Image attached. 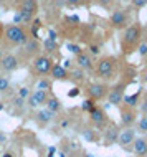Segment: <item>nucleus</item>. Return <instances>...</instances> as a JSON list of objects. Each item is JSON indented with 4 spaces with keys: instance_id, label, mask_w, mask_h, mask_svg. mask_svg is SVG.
Masks as SVG:
<instances>
[{
    "instance_id": "37998d69",
    "label": "nucleus",
    "mask_w": 147,
    "mask_h": 157,
    "mask_svg": "<svg viewBox=\"0 0 147 157\" xmlns=\"http://www.w3.org/2000/svg\"><path fill=\"white\" fill-rule=\"evenodd\" d=\"M71 65H73V61H71V60H65V65H61V66L65 68V70H68V68H71Z\"/></svg>"
},
{
    "instance_id": "dca6fc26",
    "label": "nucleus",
    "mask_w": 147,
    "mask_h": 157,
    "mask_svg": "<svg viewBox=\"0 0 147 157\" xmlns=\"http://www.w3.org/2000/svg\"><path fill=\"white\" fill-rule=\"evenodd\" d=\"M68 79H71L74 84H81L86 81V71H83L81 68H73L68 75Z\"/></svg>"
},
{
    "instance_id": "412c9836",
    "label": "nucleus",
    "mask_w": 147,
    "mask_h": 157,
    "mask_svg": "<svg viewBox=\"0 0 147 157\" xmlns=\"http://www.w3.org/2000/svg\"><path fill=\"white\" fill-rule=\"evenodd\" d=\"M20 10L22 12H30V13L35 15L36 10H38V3H36V0H22Z\"/></svg>"
},
{
    "instance_id": "473e14b6",
    "label": "nucleus",
    "mask_w": 147,
    "mask_h": 157,
    "mask_svg": "<svg viewBox=\"0 0 147 157\" xmlns=\"http://www.w3.org/2000/svg\"><path fill=\"white\" fill-rule=\"evenodd\" d=\"M79 93H81V90H79L78 86H74L68 91V98H76V96H79Z\"/></svg>"
},
{
    "instance_id": "7c9ffc66",
    "label": "nucleus",
    "mask_w": 147,
    "mask_h": 157,
    "mask_svg": "<svg viewBox=\"0 0 147 157\" xmlns=\"http://www.w3.org/2000/svg\"><path fill=\"white\" fill-rule=\"evenodd\" d=\"M137 53H139L142 58L147 56V41H141L139 46H137Z\"/></svg>"
},
{
    "instance_id": "9b49d317",
    "label": "nucleus",
    "mask_w": 147,
    "mask_h": 157,
    "mask_svg": "<svg viewBox=\"0 0 147 157\" xmlns=\"http://www.w3.org/2000/svg\"><path fill=\"white\" fill-rule=\"evenodd\" d=\"M136 111H134L132 108H127V106H123L121 108V126L124 127V129H127V127H132L134 122H136Z\"/></svg>"
},
{
    "instance_id": "e433bc0d",
    "label": "nucleus",
    "mask_w": 147,
    "mask_h": 157,
    "mask_svg": "<svg viewBox=\"0 0 147 157\" xmlns=\"http://www.w3.org/2000/svg\"><path fill=\"white\" fill-rule=\"evenodd\" d=\"M89 52H91V55H99V45H91L89 46Z\"/></svg>"
},
{
    "instance_id": "6e6d98bb",
    "label": "nucleus",
    "mask_w": 147,
    "mask_h": 157,
    "mask_svg": "<svg viewBox=\"0 0 147 157\" xmlns=\"http://www.w3.org/2000/svg\"><path fill=\"white\" fill-rule=\"evenodd\" d=\"M0 111H3V104L2 103H0Z\"/></svg>"
},
{
    "instance_id": "cd10ccee",
    "label": "nucleus",
    "mask_w": 147,
    "mask_h": 157,
    "mask_svg": "<svg viewBox=\"0 0 147 157\" xmlns=\"http://www.w3.org/2000/svg\"><path fill=\"white\" fill-rule=\"evenodd\" d=\"M20 13H22V25H32L35 15L30 13V12H22V10H20Z\"/></svg>"
},
{
    "instance_id": "09e8293b",
    "label": "nucleus",
    "mask_w": 147,
    "mask_h": 157,
    "mask_svg": "<svg viewBox=\"0 0 147 157\" xmlns=\"http://www.w3.org/2000/svg\"><path fill=\"white\" fill-rule=\"evenodd\" d=\"M68 124H70L68 121H63V122H61V127H63V129H66V127H68Z\"/></svg>"
},
{
    "instance_id": "a19ab883",
    "label": "nucleus",
    "mask_w": 147,
    "mask_h": 157,
    "mask_svg": "<svg viewBox=\"0 0 147 157\" xmlns=\"http://www.w3.org/2000/svg\"><path fill=\"white\" fill-rule=\"evenodd\" d=\"M65 3H68V5H79L81 0H65Z\"/></svg>"
},
{
    "instance_id": "864d4df0",
    "label": "nucleus",
    "mask_w": 147,
    "mask_h": 157,
    "mask_svg": "<svg viewBox=\"0 0 147 157\" xmlns=\"http://www.w3.org/2000/svg\"><path fill=\"white\" fill-rule=\"evenodd\" d=\"M83 157H94V155H93V154H85Z\"/></svg>"
},
{
    "instance_id": "5701e85b",
    "label": "nucleus",
    "mask_w": 147,
    "mask_h": 157,
    "mask_svg": "<svg viewBox=\"0 0 147 157\" xmlns=\"http://www.w3.org/2000/svg\"><path fill=\"white\" fill-rule=\"evenodd\" d=\"M41 48H43V52L45 53H55V52H58V41H51V40H43V45H41Z\"/></svg>"
},
{
    "instance_id": "a878e982",
    "label": "nucleus",
    "mask_w": 147,
    "mask_h": 157,
    "mask_svg": "<svg viewBox=\"0 0 147 157\" xmlns=\"http://www.w3.org/2000/svg\"><path fill=\"white\" fill-rule=\"evenodd\" d=\"M83 137H85L88 142H96V141H98L94 129H85V131H83Z\"/></svg>"
},
{
    "instance_id": "2eb2a0df",
    "label": "nucleus",
    "mask_w": 147,
    "mask_h": 157,
    "mask_svg": "<svg viewBox=\"0 0 147 157\" xmlns=\"http://www.w3.org/2000/svg\"><path fill=\"white\" fill-rule=\"evenodd\" d=\"M50 75H51L53 79H58V81H66L68 79V71L61 65H58V63H53L51 70H50Z\"/></svg>"
},
{
    "instance_id": "b1692460",
    "label": "nucleus",
    "mask_w": 147,
    "mask_h": 157,
    "mask_svg": "<svg viewBox=\"0 0 147 157\" xmlns=\"http://www.w3.org/2000/svg\"><path fill=\"white\" fill-rule=\"evenodd\" d=\"M36 90H40V91H50L51 90V81L47 78H41L38 83H36Z\"/></svg>"
},
{
    "instance_id": "6e6552de",
    "label": "nucleus",
    "mask_w": 147,
    "mask_h": 157,
    "mask_svg": "<svg viewBox=\"0 0 147 157\" xmlns=\"http://www.w3.org/2000/svg\"><path fill=\"white\" fill-rule=\"evenodd\" d=\"M136 139V131L132 127H127V129L119 131V137H117V144H119L123 149L126 151H132V142Z\"/></svg>"
},
{
    "instance_id": "603ef678",
    "label": "nucleus",
    "mask_w": 147,
    "mask_h": 157,
    "mask_svg": "<svg viewBox=\"0 0 147 157\" xmlns=\"http://www.w3.org/2000/svg\"><path fill=\"white\" fill-rule=\"evenodd\" d=\"M89 2H93V0H81V3H85V5H86V3H89Z\"/></svg>"
},
{
    "instance_id": "20e7f679",
    "label": "nucleus",
    "mask_w": 147,
    "mask_h": 157,
    "mask_svg": "<svg viewBox=\"0 0 147 157\" xmlns=\"http://www.w3.org/2000/svg\"><path fill=\"white\" fill-rule=\"evenodd\" d=\"M109 23H111L112 28H117V30H123V28L127 27L129 23V13L124 8H117L111 13V18H109Z\"/></svg>"
},
{
    "instance_id": "aec40b11",
    "label": "nucleus",
    "mask_w": 147,
    "mask_h": 157,
    "mask_svg": "<svg viewBox=\"0 0 147 157\" xmlns=\"http://www.w3.org/2000/svg\"><path fill=\"white\" fill-rule=\"evenodd\" d=\"M141 93L142 90H139L136 93V94H131V96H124V99H123V104L124 106H127V108H136L137 104H139V98H141Z\"/></svg>"
},
{
    "instance_id": "ddd939ff",
    "label": "nucleus",
    "mask_w": 147,
    "mask_h": 157,
    "mask_svg": "<svg viewBox=\"0 0 147 157\" xmlns=\"http://www.w3.org/2000/svg\"><path fill=\"white\" fill-rule=\"evenodd\" d=\"M17 68H18V58L15 55H3V58L0 60V70L10 73V71H15Z\"/></svg>"
},
{
    "instance_id": "c756f323",
    "label": "nucleus",
    "mask_w": 147,
    "mask_h": 157,
    "mask_svg": "<svg viewBox=\"0 0 147 157\" xmlns=\"http://www.w3.org/2000/svg\"><path fill=\"white\" fill-rule=\"evenodd\" d=\"M137 131L142 132V134H147V117L145 116L142 117L139 122H137Z\"/></svg>"
},
{
    "instance_id": "6ab92c4d",
    "label": "nucleus",
    "mask_w": 147,
    "mask_h": 157,
    "mask_svg": "<svg viewBox=\"0 0 147 157\" xmlns=\"http://www.w3.org/2000/svg\"><path fill=\"white\" fill-rule=\"evenodd\" d=\"M45 106H47L48 111H51V113H55V114H56L58 111H61V108H63L61 101L58 99L56 96H50V98H48V101H47V104H45Z\"/></svg>"
},
{
    "instance_id": "f257e3e1",
    "label": "nucleus",
    "mask_w": 147,
    "mask_h": 157,
    "mask_svg": "<svg viewBox=\"0 0 147 157\" xmlns=\"http://www.w3.org/2000/svg\"><path fill=\"white\" fill-rule=\"evenodd\" d=\"M142 38V27L139 23H132L124 28V33L121 36V50L126 55H131L137 50Z\"/></svg>"
},
{
    "instance_id": "7ed1b4c3",
    "label": "nucleus",
    "mask_w": 147,
    "mask_h": 157,
    "mask_svg": "<svg viewBox=\"0 0 147 157\" xmlns=\"http://www.w3.org/2000/svg\"><path fill=\"white\" fill-rule=\"evenodd\" d=\"M3 36L10 45H25L28 40V33L23 30V27H17V25H10L3 30Z\"/></svg>"
},
{
    "instance_id": "f3484780",
    "label": "nucleus",
    "mask_w": 147,
    "mask_h": 157,
    "mask_svg": "<svg viewBox=\"0 0 147 157\" xmlns=\"http://www.w3.org/2000/svg\"><path fill=\"white\" fill-rule=\"evenodd\" d=\"M55 119V113H51V111H48L47 108L45 109H40L38 113H36V121L40 122V124H48V122H51Z\"/></svg>"
},
{
    "instance_id": "c9c22d12",
    "label": "nucleus",
    "mask_w": 147,
    "mask_h": 157,
    "mask_svg": "<svg viewBox=\"0 0 147 157\" xmlns=\"http://www.w3.org/2000/svg\"><path fill=\"white\" fill-rule=\"evenodd\" d=\"M132 5L136 8H142L145 7V0H132Z\"/></svg>"
},
{
    "instance_id": "4d7b16f0",
    "label": "nucleus",
    "mask_w": 147,
    "mask_h": 157,
    "mask_svg": "<svg viewBox=\"0 0 147 157\" xmlns=\"http://www.w3.org/2000/svg\"><path fill=\"white\" fill-rule=\"evenodd\" d=\"M144 81H147V75H145V78H144Z\"/></svg>"
},
{
    "instance_id": "4c0bfd02",
    "label": "nucleus",
    "mask_w": 147,
    "mask_h": 157,
    "mask_svg": "<svg viewBox=\"0 0 147 157\" xmlns=\"http://www.w3.org/2000/svg\"><path fill=\"white\" fill-rule=\"evenodd\" d=\"M56 38H58V35H56V32H55V30H50V32H48V40L56 41Z\"/></svg>"
},
{
    "instance_id": "0eeeda50",
    "label": "nucleus",
    "mask_w": 147,
    "mask_h": 157,
    "mask_svg": "<svg viewBox=\"0 0 147 157\" xmlns=\"http://www.w3.org/2000/svg\"><path fill=\"white\" fill-rule=\"evenodd\" d=\"M53 66V61L51 58L47 56V55H38V56L35 58V61H33V68H35V71L41 76L45 75H50V70H51Z\"/></svg>"
},
{
    "instance_id": "4be33fe9",
    "label": "nucleus",
    "mask_w": 147,
    "mask_h": 157,
    "mask_svg": "<svg viewBox=\"0 0 147 157\" xmlns=\"http://www.w3.org/2000/svg\"><path fill=\"white\" fill-rule=\"evenodd\" d=\"M32 94H33V98L36 99L38 106H45V104H47V101H48V98H50L48 91H40V90H36L35 93H32Z\"/></svg>"
},
{
    "instance_id": "5fc2aeb1",
    "label": "nucleus",
    "mask_w": 147,
    "mask_h": 157,
    "mask_svg": "<svg viewBox=\"0 0 147 157\" xmlns=\"http://www.w3.org/2000/svg\"><path fill=\"white\" fill-rule=\"evenodd\" d=\"M2 58H3V52L0 50V60H2Z\"/></svg>"
},
{
    "instance_id": "49530a36",
    "label": "nucleus",
    "mask_w": 147,
    "mask_h": 157,
    "mask_svg": "<svg viewBox=\"0 0 147 157\" xmlns=\"http://www.w3.org/2000/svg\"><path fill=\"white\" fill-rule=\"evenodd\" d=\"M96 2H98L99 5H107V3L111 2V0H96Z\"/></svg>"
},
{
    "instance_id": "4468645a",
    "label": "nucleus",
    "mask_w": 147,
    "mask_h": 157,
    "mask_svg": "<svg viewBox=\"0 0 147 157\" xmlns=\"http://www.w3.org/2000/svg\"><path fill=\"white\" fill-rule=\"evenodd\" d=\"M132 152L136 157H147V139L136 137L132 142Z\"/></svg>"
},
{
    "instance_id": "393cba45",
    "label": "nucleus",
    "mask_w": 147,
    "mask_h": 157,
    "mask_svg": "<svg viewBox=\"0 0 147 157\" xmlns=\"http://www.w3.org/2000/svg\"><path fill=\"white\" fill-rule=\"evenodd\" d=\"M94 106H98V104H96V101H93L91 98H88V99H85V101L81 103V111H86V113H89L91 109L94 108Z\"/></svg>"
},
{
    "instance_id": "a211bd4d",
    "label": "nucleus",
    "mask_w": 147,
    "mask_h": 157,
    "mask_svg": "<svg viewBox=\"0 0 147 157\" xmlns=\"http://www.w3.org/2000/svg\"><path fill=\"white\" fill-rule=\"evenodd\" d=\"M41 50V45L38 40H33V38H28L27 43H25V53L27 55H36Z\"/></svg>"
},
{
    "instance_id": "c03bdc74",
    "label": "nucleus",
    "mask_w": 147,
    "mask_h": 157,
    "mask_svg": "<svg viewBox=\"0 0 147 157\" xmlns=\"http://www.w3.org/2000/svg\"><path fill=\"white\" fill-rule=\"evenodd\" d=\"M55 152H56V147H50V149H48V157H55Z\"/></svg>"
},
{
    "instance_id": "13d9d810",
    "label": "nucleus",
    "mask_w": 147,
    "mask_h": 157,
    "mask_svg": "<svg viewBox=\"0 0 147 157\" xmlns=\"http://www.w3.org/2000/svg\"><path fill=\"white\" fill-rule=\"evenodd\" d=\"M70 157H76V155H73V154H70Z\"/></svg>"
},
{
    "instance_id": "bf43d9fd",
    "label": "nucleus",
    "mask_w": 147,
    "mask_h": 157,
    "mask_svg": "<svg viewBox=\"0 0 147 157\" xmlns=\"http://www.w3.org/2000/svg\"><path fill=\"white\" fill-rule=\"evenodd\" d=\"M145 5H147V0H145Z\"/></svg>"
},
{
    "instance_id": "58836bf2",
    "label": "nucleus",
    "mask_w": 147,
    "mask_h": 157,
    "mask_svg": "<svg viewBox=\"0 0 147 157\" xmlns=\"http://www.w3.org/2000/svg\"><path fill=\"white\" fill-rule=\"evenodd\" d=\"M15 106H17V108H23V106H25V99H22V98H15Z\"/></svg>"
},
{
    "instance_id": "39448f33",
    "label": "nucleus",
    "mask_w": 147,
    "mask_h": 157,
    "mask_svg": "<svg viewBox=\"0 0 147 157\" xmlns=\"http://www.w3.org/2000/svg\"><path fill=\"white\" fill-rule=\"evenodd\" d=\"M107 84H104V83H91V84H88V98H91L93 101H101V99H104L107 94Z\"/></svg>"
},
{
    "instance_id": "de8ad7c7",
    "label": "nucleus",
    "mask_w": 147,
    "mask_h": 157,
    "mask_svg": "<svg viewBox=\"0 0 147 157\" xmlns=\"http://www.w3.org/2000/svg\"><path fill=\"white\" fill-rule=\"evenodd\" d=\"M5 134H2V132H0V144H3V142H5Z\"/></svg>"
},
{
    "instance_id": "3c124183",
    "label": "nucleus",
    "mask_w": 147,
    "mask_h": 157,
    "mask_svg": "<svg viewBox=\"0 0 147 157\" xmlns=\"http://www.w3.org/2000/svg\"><path fill=\"white\" fill-rule=\"evenodd\" d=\"M60 157H68V154L66 152H60Z\"/></svg>"
},
{
    "instance_id": "423d86ee",
    "label": "nucleus",
    "mask_w": 147,
    "mask_h": 157,
    "mask_svg": "<svg viewBox=\"0 0 147 157\" xmlns=\"http://www.w3.org/2000/svg\"><path fill=\"white\" fill-rule=\"evenodd\" d=\"M124 90H126V84L123 83H119V84H116L114 88H111V90H107V106L111 104V106H119L121 103H123V99H124Z\"/></svg>"
},
{
    "instance_id": "9d476101",
    "label": "nucleus",
    "mask_w": 147,
    "mask_h": 157,
    "mask_svg": "<svg viewBox=\"0 0 147 157\" xmlns=\"http://www.w3.org/2000/svg\"><path fill=\"white\" fill-rule=\"evenodd\" d=\"M117 137H119V127L111 124L107 127H104V132H103V142L106 147H111L112 144L117 142Z\"/></svg>"
},
{
    "instance_id": "1a4fd4ad",
    "label": "nucleus",
    "mask_w": 147,
    "mask_h": 157,
    "mask_svg": "<svg viewBox=\"0 0 147 157\" xmlns=\"http://www.w3.org/2000/svg\"><path fill=\"white\" fill-rule=\"evenodd\" d=\"M89 121L93 122L96 127H99V129L106 127L107 116H106V113H104V109H101L99 106H94V108L89 111Z\"/></svg>"
},
{
    "instance_id": "f8f14e48",
    "label": "nucleus",
    "mask_w": 147,
    "mask_h": 157,
    "mask_svg": "<svg viewBox=\"0 0 147 157\" xmlns=\"http://www.w3.org/2000/svg\"><path fill=\"white\" fill-rule=\"evenodd\" d=\"M73 63H76V68H81L83 71H91L94 68L93 58H91V55L86 53V52H81L79 55H76Z\"/></svg>"
},
{
    "instance_id": "79ce46f5",
    "label": "nucleus",
    "mask_w": 147,
    "mask_h": 157,
    "mask_svg": "<svg viewBox=\"0 0 147 157\" xmlns=\"http://www.w3.org/2000/svg\"><path fill=\"white\" fill-rule=\"evenodd\" d=\"M141 111L144 113V114H147V99H145V101H142V104H141Z\"/></svg>"
},
{
    "instance_id": "c85d7f7f",
    "label": "nucleus",
    "mask_w": 147,
    "mask_h": 157,
    "mask_svg": "<svg viewBox=\"0 0 147 157\" xmlns=\"http://www.w3.org/2000/svg\"><path fill=\"white\" fill-rule=\"evenodd\" d=\"M66 50H68L70 53H73L74 56H76V55H79V53L83 52V50H81V46L76 45V43H68V45H66Z\"/></svg>"
},
{
    "instance_id": "f03ea898",
    "label": "nucleus",
    "mask_w": 147,
    "mask_h": 157,
    "mask_svg": "<svg viewBox=\"0 0 147 157\" xmlns=\"http://www.w3.org/2000/svg\"><path fill=\"white\" fill-rule=\"evenodd\" d=\"M116 66H117V60L114 56H104L98 61L96 73L103 79H112L116 75Z\"/></svg>"
},
{
    "instance_id": "a18cd8bd",
    "label": "nucleus",
    "mask_w": 147,
    "mask_h": 157,
    "mask_svg": "<svg viewBox=\"0 0 147 157\" xmlns=\"http://www.w3.org/2000/svg\"><path fill=\"white\" fill-rule=\"evenodd\" d=\"M0 157H15V155H13V152L7 151V152H2V154H0Z\"/></svg>"
},
{
    "instance_id": "bb28decb",
    "label": "nucleus",
    "mask_w": 147,
    "mask_h": 157,
    "mask_svg": "<svg viewBox=\"0 0 147 157\" xmlns=\"http://www.w3.org/2000/svg\"><path fill=\"white\" fill-rule=\"evenodd\" d=\"M10 90V79L8 76H0V93H7Z\"/></svg>"
},
{
    "instance_id": "8fccbe9b",
    "label": "nucleus",
    "mask_w": 147,
    "mask_h": 157,
    "mask_svg": "<svg viewBox=\"0 0 147 157\" xmlns=\"http://www.w3.org/2000/svg\"><path fill=\"white\" fill-rule=\"evenodd\" d=\"M65 3V0H56V5H63Z\"/></svg>"
},
{
    "instance_id": "f704fd0d",
    "label": "nucleus",
    "mask_w": 147,
    "mask_h": 157,
    "mask_svg": "<svg viewBox=\"0 0 147 157\" xmlns=\"http://www.w3.org/2000/svg\"><path fill=\"white\" fill-rule=\"evenodd\" d=\"M13 23L17 25V27H22V13H20V12H17V13L13 15Z\"/></svg>"
},
{
    "instance_id": "72a5a7b5",
    "label": "nucleus",
    "mask_w": 147,
    "mask_h": 157,
    "mask_svg": "<svg viewBox=\"0 0 147 157\" xmlns=\"http://www.w3.org/2000/svg\"><path fill=\"white\" fill-rule=\"evenodd\" d=\"M27 104L30 106V108H38V103H36V99L33 98V94L28 96V99H27Z\"/></svg>"
},
{
    "instance_id": "2f4dec72",
    "label": "nucleus",
    "mask_w": 147,
    "mask_h": 157,
    "mask_svg": "<svg viewBox=\"0 0 147 157\" xmlns=\"http://www.w3.org/2000/svg\"><path fill=\"white\" fill-rule=\"evenodd\" d=\"M30 96V90L28 88H20L18 90V98H22V99H25V98Z\"/></svg>"
},
{
    "instance_id": "ea45409f",
    "label": "nucleus",
    "mask_w": 147,
    "mask_h": 157,
    "mask_svg": "<svg viewBox=\"0 0 147 157\" xmlns=\"http://www.w3.org/2000/svg\"><path fill=\"white\" fill-rule=\"evenodd\" d=\"M68 22H74V23H79V17L78 15H73V17H66Z\"/></svg>"
}]
</instances>
